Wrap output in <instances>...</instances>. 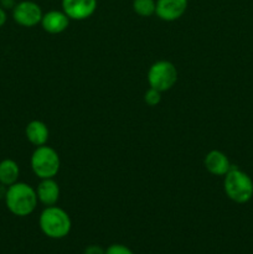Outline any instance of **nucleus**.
<instances>
[{"label":"nucleus","instance_id":"0eeeda50","mask_svg":"<svg viewBox=\"0 0 253 254\" xmlns=\"http://www.w3.org/2000/svg\"><path fill=\"white\" fill-rule=\"evenodd\" d=\"M62 11L69 17V20L82 21L96 12L98 1L97 0H62Z\"/></svg>","mask_w":253,"mask_h":254},{"label":"nucleus","instance_id":"39448f33","mask_svg":"<svg viewBox=\"0 0 253 254\" xmlns=\"http://www.w3.org/2000/svg\"><path fill=\"white\" fill-rule=\"evenodd\" d=\"M178 68L175 64L166 60H160L153 64L149 68L146 79L149 87L160 92H166L173 88L178 82Z\"/></svg>","mask_w":253,"mask_h":254},{"label":"nucleus","instance_id":"6ab92c4d","mask_svg":"<svg viewBox=\"0 0 253 254\" xmlns=\"http://www.w3.org/2000/svg\"><path fill=\"white\" fill-rule=\"evenodd\" d=\"M7 20V14H6V10L4 7L0 6V27H2L5 25Z\"/></svg>","mask_w":253,"mask_h":254},{"label":"nucleus","instance_id":"f3484780","mask_svg":"<svg viewBox=\"0 0 253 254\" xmlns=\"http://www.w3.org/2000/svg\"><path fill=\"white\" fill-rule=\"evenodd\" d=\"M83 254H106V250L97 245H91L84 250Z\"/></svg>","mask_w":253,"mask_h":254},{"label":"nucleus","instance_id":"6e6552de","mask_svg":"<svg viewBox=\"0 0 253 254\" xmlns=\"http://www.w3.org/2000/svg\"><path fill=\"white\" fill-rule=\"evenodd\" d=\"M189 0H156L155 15L166 22L176 21L188 10Z\"/></svg>","mask_w":253,"mask_h":254},{"label":"nucleus","instance_id":"7ed1b4c3","mask_svg":"<svg viewBox=\"0 0 253 254\" xmlns=\"http://www.w3.org/2000/svg\"><path fill=\"white\" fill-rule=\"evenodd\" d=\"M223 190L226 196L236 203H247L253 197V180L247 173L232 165L225 175Z\"/></svg>","mask_w":253,"mask_h":254},{"label":"nucleus","instance_id":"f03ea898","mask_svg":"<svg viewBox=\"0 0 253 254\" xmlns=\"http://www.w3.org/2000/svg\"><path fill=\"white\" fill-rule=\"evenodd\" d=\"M39 225L45 236L52 240H61L71 232L72 221L63 208L56 205L46 206L40 213Z\"/></svg>","mask_w":253,"mask_h":254},{"label":"nucleus","instance_id":"dca6fc26","mask_svg":"<svg viewBox=\"0 0 253 254\" xmlns=\"http://www.w3.org/2000/svg\"><path fill=\"white\" fill-rule=\"evenodd\" d=\"M106 254H134L133 251L124 245H112L106 250Z\"/></svg>","mask_w":253,"mask_h":254},{"label":"nucleus","instance_id":"a211bd4d","mask_svg":"<svg viewBox=\"0 0 253 254\" xmlns=\"http://www.w3.org/2000/svg\"><path fill=\"white\" fill-rule=\"evenodd\" d=\"M15 5H16V1H15V0H0V6L4 7L5 10H12L15 7Z\"/></svg>","mask_w":253,"mask_h":254},{"label":"nucleus","instance_id":"f8f14e48","mask_svg":"<svg viewBox=\"0 0 253 254\" xmlns=\"http://www.w3.org/2000/svg\"><path fill=\"white\" fill-rule=\"evenodd\" d=\"M25 135H26L27 140L37 148V146L46 145L50 131L44 122L31 121L25 128Z\"/></svg>","mask_w":253,"mask_h":254},{"label":"nucleus","instance_id":"4468645a","mask_svg":"<svg viewBox=\"0 0 253 254\" xmlns=\"http://www.w3.org/2000/svg\"><path fill=\"white\" fill-rule=\"evenodd\" d=\"M134 12L141 17H149L155 14L156 1L155 0H133Z\"/></svg>","mask_w":253,"mask_h":254},{"label":"nucleus","instance_id":"20e7f679","mask_svg":"<svg viewBox=\"0 0 253 254\" xmlns=\"http://www.w3.org/2000/svg\"><path fill=\"white\" fill-rule=\"evenodd\" d=\"M30 165L35 175L42 179H55L61 168L60 155L54 148L47 145L37 146L30 159Z\"/></svg>","mask_w":253,"mask_h":254},{"label":"nucleus","instance_id":"9b49d317","mask_svg":"<svg viewBox=\"0 0 253 254\" xmlns=\"http://www.w3.org/2000/svg\"><path fill=\"white\" fill-rule=\"evenodd\" d=\"M39 202L45 206H55L60 198V186L55 179H42L36 188Z\"/></svg>","mask_w":253,"mask_h":254},{"label":"nucleus","instance_id":"423d86ee","mask_svg":"<svg viewBox=\"0 0 253 254\" xmlns=\"http://www.w3.org/2000/svg\"><path fill=\"white\" fill-rule=\"evenodd\" d=\"M42 15L44 12H42L41 6L31 0H22V1L16 2L12 9L14 21L24 27H34L41 24Z\"/></svg>","mask_w":253,"mask_h":254},{"label":"nucleus","instance_id":"2eb2a0df","mask_svg":"<svg viewBox=\"0 0 253 254\" xmlns=\"http://www.w3.org/2000/svg\"><path fill=\"white\" fill-rule=\"evenodd\" d=\"M161 93H163V92L149 87V89L145 92V94H144V102L150 107L158 106L161 102Z\"/></svg>","mask_w":253,"mask_h":254},{"label":"nucleus","instance_id":"ddd939ff","mask_svg":"<svg viewBox=\"0 0 253 254\" xmlns=\"http://www.w3.org/2000/svg\"><path fill=\"white\" fill-rule=\"evenodd\" d=\"M20 175V168L12 159H4L0 161V184L2 186H10L17 183Z\"/></svg>","mask_w":253,"mask_h":254},{"label":"nucleus","instance_id":"f257e3e1","mask_svg":"<svg viewBox=\"0 0 253 254\" xmlns=\"http://www.w3.org/2000/svg\"><path fill=\"white\" fill-rule=\"evenodd\" d=\"M4 200L7 210L17 217H26L31 215L39 202L36 189L29 184L19 181L7 186Z\"/></svg>","mask_w":253,"mask_h":254},{"label":"nucleus","instance_id":"1a4fd4ad","mask_svg":"<svg viewBox=\"0 0 253 254\" xmlns=\"http://www.w3.org/2000/svg\"><path fill=\"white\" fill-rule=\"evenodd\" d=\"M69 21V17L62 10H50L42 15L41 26L49 34L57 35L66 31Z\"/></svg>","mask_w":253,"mask_h":254},{"label":"nucleus","instance_id":"9d476101","mask_svg":"<svg viewBox=\"0 0 253 254\" xmlns=\"http://www.w3.org/2000/svg\"><path fill=\"white\" fill-rule=\"evenodd\" d=\"M206 170L215 176H225L232 168L230 159L221 150H211L203 159Z\"/></svg>","mask_w":253,"mask_h":254}]
</instances>
